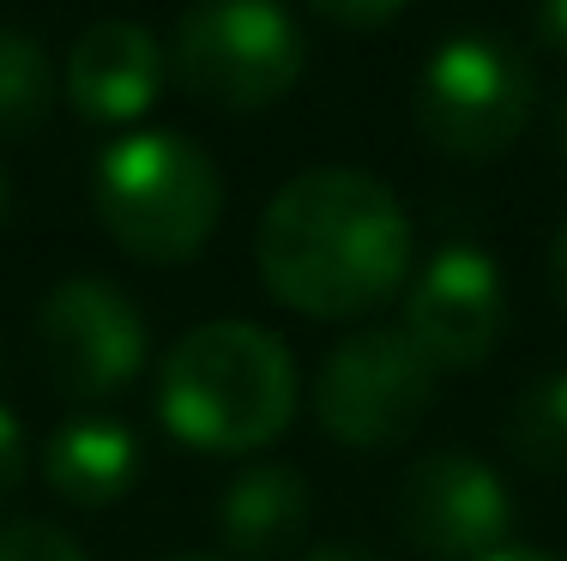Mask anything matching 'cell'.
Here are the masks:
<instances>
[{
  "mask_svg": "<svg viewBox=\"0 0 567 561\" xmlns=\"http://www.w3.org/2000/svg\"><path fill=\"white\" fill-rule=\"evenodd\" d=\"M169 66L194 97L254 115L296 91L308 37L284 0H194L175 24Z\"/></svg>",
  "mask_w": 567,
  "mask_h": 561,
  "instance_id": "277c9868",
  "label": "cell"
},
{
  "mask_svg": "<svg viewBox=\"0 0 567 561\" xmlns=\"http://www.w3.org/2000/svg\"><path fill=\"white\" fill-rule=\"evenodd\" d=\"M296 561H381V555L362 550V543H320V550H302Z\"/></svg>",
  "mask_w": 567,
  "mask_h": 561,
  "instance_id": "d6986e66",
  "label": "cell"
},
{
  "mask_svg": "<svg viewBox=\"0 0 567 561\" xmlns=\"http://www.w3.org/2000/svg\"><path fill=\"white\" fill-rule=\"evenodd\" d=\"M43 477L73 507H110L140 484V435L110 411H79L49 435Z\"/></svg>",
  "mask_w": 567,
  "mask_h": 561,
  "instance_id": "8fae6325",
  "label": "cell"
},
{
  "mask_svg": "<svg viewBox=\"0 0 567 561\" xmlns=\"http://www.w3.org/2000/svg\"><path fill=\"white\" fill-rule=\"evenodd\" d=\"M7 199H12V187H7V169H0V218H7Z\"/></svg>",
  "mask_w": 567,
  "mask_h": 561,
  "instance_id": "603a6c76",
  "label": "cell"
},
{
  "mask_svg": "<svg viewBox=\"0 0 567 561\" xmlns=\"http://www.w3.org/2000/svg\"><path fill=\"white\" fill-rule=\"evenodd\" d=\"M507 447L532 471H567V368L532 381L507 411Z\"/></svg>",
  "mask_w": 567,
  "mask_h": 561,
  "instance_id": "5bb4252c",
  "label": "cell"
},
{
  "mask_svg": "<svg viewBox=\"0 0 567 561\" xmlns=\"http://www.w3.org/2000/svg\"><path fill=\"white\" fill-rule=\"evenodd\" d=\"M308 7L320 12V19L332 24H350V31H369V24H386L404 0H308Z\"/></svg>",
  "mask_w": 567,
  "mask_h": 561,
  "instance_id": "e0dca14e",
  "label": "cell"
},
{
  "mask_svg": "<svg viewBox=\"0 0 567 561\" xmlns=\"http://www.w3.org/2000/svg\"><path fill=\"white\" fill-rule=\"evenodd\" d=\"M399 531L429 561H489L513 538L507 484L471 453H429L399 477Z\"/></svg>",
  "mask_w": 567,
  "mask_h": 561,
  "instance_id": "9c48e42d",
  "label": "cell"
},
{
  "mask_svg": "<svg viewBox=\"0 0 567 561\" xmlns=\"http://www.w3.org/2000/svg\"><path fill=\"white\" fill-rule=\"evenodd\" d=\"M537 37L567 55V0H537Z\"/></svg>",
  "mask_w": 567,
  "mask_h": 561,
  "instance_id": "ac0fdd59",
  "label": "cell"
},
{
  "mask_svg": "<svg viewBox=\"0 0 567 561\" xmlns=\"http://www.w3.org/2000/svg\"><path fill=\"white\" fill-rule=\"evenodd\" d=\"M308 507H315V496H308L302 471H290V465H248L218 501V531L236 555L266 561L302 538Z\"/></svg>",
  "mask_w": 567,
  "mask_h": 561,
  "instance_id": "7c38bea8",
  "label": "cell"
},
{
  "mask_svg": "<svg viewBox=\"0 0 567 561\" xmlns=\"http://www.w3.org/2000/svg\"><path fill=\"white\" fill-rule=\"evenodd\" d=\"M416 127L458 164L502 157L532 122V73L519 49L489 31H458L416 73Z\"/></svg>",
  "mask_w": 567,
  "mask_h": 561,
  "instance_id": "5b68a950",
  "label": "cell"
},
{
  "mask_svg": "<svg viewBox=\"0 0 567 561\" xmlns=\"http://www.w3.org/2000/svg\"><path fill=\"white\" fill-rule=\"evenodd\" d=\"M182 561H212V555H182Z\"/></svg>",
  "mask_w": 567,
  "mask_h": 561,
  "instance_id": "cb8c5ba5",
  "label": "cell"
},
{
  "mask_svg": "<svg viewBox=\"0 0 567 561\" xmlns=\"http://www.w3.org/2000/svg\"><path fill=\"white\" fill-rule=\"evenodd\" d=\"M49 103H55V61L19 24H0V139H19V133L49 122Z\"/></svg>",
  "mask_w": 567,
  "mask_h": 561,
  "instance_id": "4fadbf2b",
  "label": "cell"
},
{
  "mask_svg": "<svg viewBox=\"0 0 567 561\" xmlns=\"http://www.w3.org/2000/svg\"><path fill=\"white\" fill-rule=\"evenodd\" d=\"M441 393V368L404 326H362L315 374V423L339 447H399Z\"/></svg>",
  "mask_w": 567,
  "mask_h": 561,
  "instance_id": "8992f818",
  "label": "cell"
},
{
  "mask_svg": "<svg viewBox=\"0 0 567 561\" xmlns=\"http://www.w3.org/2000/svg\"><path fill=\"white\" fill-rule=\"evenodd\" d=\"M556 152H561V164H567V97L556 103Z\"/></svg>",
  "mask_w": 567,
  "mask_h": 561,
  "instance_id": "7402d4cb",
  "label": "cell"
},
{
  "mask_svg": "<svg viewBox=\"0 0 567 561\" xmlns=\"http://www.w3.org/2000/svg\"><path fill=\"white\" fill-rule=\"evenodd\" d=\"M489 561H556V555H544V550H519V543H507L502 555H489Z\"/></svg>",
  "mask_w": 567,
  "mask_h": 561,
  "instance_id": "44dd1931",
  "label": "cell"
},
{
  "mask_svg": "<svg viewBox=\"0 0 567 561\" xmlns=\"http://www.w3.org/2000/svg\"><path fill=\"white\" fill-rule=\"evenodd\" d=\"M169 73V55L157 37L133 19H97L91 31L73 37V55L61 66L66 103L97 127H127L157 103Z\"/></svg>",
  "mask_w": 567,
  "mask_h": 561,
  "instance_id": "30bf717a",
  "label": "cell"
},
{
  "mask_svg": "<svg viewBox=\"0 0 567 561\" xmlns=\"http://www.w3.org/2000/svg\"><path fill=\"white\" fill-rule=\"evenodd\" d=\"M157 411L169 435L199 453L272 447L296 417L290 344L254 320H206L164 356Z\"/></svg>",
  "mask_w": 567,
  "mask_h": 561,
  "instance_id": "7a4b0ae2",
  "label": "cell"
},
{
  "mask_svg": "<svg viewBox=\"0 0 567 561\" xmlns=\"http://www.w3.org/2000/svg\"><path fill=\"white\" fill-rule=\"evenodd\" d=\"M103 230L115 248L152 266H182L212 242L224 218V176L206 145L169 127H140L115 139L91 181Z\"/></svg>",
  "mask_w": 567,
  "mask_h": 561,
  "instance_id": "3957f363",
  "label": "cell"
},
{
  "mask_svg": "<svg viewBox=\"0 0 567 561\" xmlns=\"http://www.w3.org/2000/svg\"><path fill=\"white\" fill-rule=\"evenodd\" d=\"M24 471H31V440H24V423L0 405V501L19 496Z\"/></svg>",
  "mask_w": 567,
  "mask_h": 561,
  "instance_id": "2e32d148",
  "label": "cell"
},
{
  "mask_svg": "<svg viewBox=\"0 0 567 561\" xmlns=\"http://www.w3.org/2000/svg\"><path fill=\"white\" fill-rule=\"evenodd\" d=\"M0 561H91V555L61 526L19 519V526H0Z\"/></svg>",
  "mask_w": 567,
  "mask_h": 561,
  "instance_id": "9a60e30c",
  "label": "cell"
},
{
  "mask_svg": "<svg viewBox=\"0 0 567 561\" xmlns=\"http://www.w3.org/2000/svg\"><path fill=\"white\" fill-rule=\"evenodd\" d=\"M549 278H556V297L567 309V224L556 230V242H549Z\"/></svg>",
  "mask_w": 567,
  "mask_h": 561,
  "instance_id": "ffe728a7",
  "label": "cell"
},
{
  "mask_svg": "<svg viewBox=\"0 0 567 561\" xmlns=\"http://www.w3.org/2000/svg\"><path fill=\"white\" fill-rule=\"evenodd\" d=\"M37 339H43V363L55 386L79 405H97L133 386L152 351V332L133 297L110 278H61L37 309Z\"/></svg>",
  "mask_w": 567,
  "mask_h": 561,
  "instance_id": "52a82bcc",
  "label": "cell"
},
{
  "mask_svg": "<svg viewBox=\"0 0 567 561\" xmlns=\"http://www.w3.org/2000/svg\"><path fill=\"white\" fill-rule=\"evenodd\" d=\"M507 326V278L489 248L447 242L404 290V332L441 374L483 368Z\"/></svg>",
  "mask_w": 567,
  "mask_h": 561,
  "instance_id": "ba28073f",
  "label": "cell"
},
{
  "mask_svg": "<svg viewBox=\"0 0 567 561\" xmlns=\"http://www.w3.org/2000/svg\"><path fill=\"white\" fill-rule=\"evenodd\" d=\"M411 211L369 169L320 164L266 199L254 260L266 290L308 320H357L381 309L411 272Z\"/></svg>",
  "mask_w": 567,
  "mask_h": 561,
  "instance_id": "6da1fadb",
  "label": "cell"
}]
</instances>
